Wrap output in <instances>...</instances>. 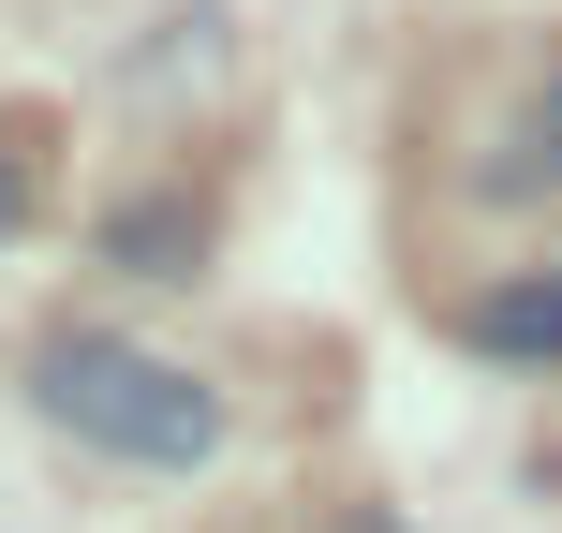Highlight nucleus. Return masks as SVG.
I'll use <instances>...</instances> for the list:
<instances>
[{"label": "nucleus", "instance_id": "7ed1b4c3", "mask_svg": "<svg viewBox=\"0 0 562 533\" xmlns=\"http://www.w3.org/2000/svg\"><path fill=\"white\" fill-rule=\"evenodd\" d=\"M459 326H474V356H562V267L548 281H488Z\"/></svg>", "mask_w": 562, "mask_h": 533}, {"label": "nucleus", "instance_id": "39448f33", "mask_svg": "<svg viewBox=\"0 0 562 533\" xmlns=\"http://www.w3.org/2000/svg\"><path fill=\"white\" fill-rule=\"evenodd\" d=\"M0 223H15V164H0Z\"/></svg>", "mask_w": 562, "mask_h": 533}, {"label": "nucleus", "instance_id": "f03ea898", "mask_svg": "<svg viewBox=\"0 0 562 533\" xmlns=\"http://www.w3.org/2000/svg\"><path fill=\"white\" fill-rule=\"evenodd\" d=\"M193 253H207V208L193 193H148V208L104 223V267H134V281H193Z\"/></svg>", "mask_w": 562, "mask_h": 533}, {"label": "nucleus", "instance_id": "f257e3e1", "mask_svg": "<svg viewBox=\"0 0 562 533\" xmlns=\"http://www.w3.org/2000/svg\"><path fill=\"white\" fill-rule=\"evenodd\" d=\"M30 415L75 430V445L134 459V475H193L207 445H223V386H193L178 356H134V341L104 326H59L45 356H30Z\"/></svg>", "mask_w": 562, "mask_h": 533}, {"label": "nucleus", "instance_id": "20e7f679", "mask_svg": "<svg viewBox=\"0 0 562 533\" xmlns=\"http://www.w3.org/2000/svg\"><path fill=\"white\" fill-rule=\"evenodd\" d=\"M488 193H504V208H533V193H562V75L533 89V119H518V148H504V164H488Z\"/></svg>", "mask_w": 562, "mask_h": 533}]
</instances>
